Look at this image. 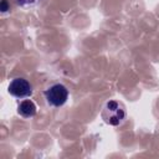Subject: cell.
Returning <instances> with one entry per match:
<instances>
[{
  "mask_svg": "<svg viewBox=\"0 0 159 159\" xmlns=\"http://www.w3.org/2000/svg\"><path fill=\"white\" fill-rule=\"evenodd\" d=\"M37 112L36 104L31 99H24L17 106V113L24 118H32Z\"/></svg>",
  "mask_w": 159,
  "mask_h": 159,
  "instance_id": "obj_4",
  "label": "cell"
},
{
  "mask_svg": "<svg viewBox=\"0 0 159 159\" xmlns=\"http://www.w3.org/2000/svg\"><path fill=\"white\" fill-rule=\"evenodd\" d=\"M7 10V5H6V0H2V6H1V11L5 12Z\"/></svg>",
  "mask_w": 159,
  "mask_h": 159,
  "instance_id": "obj_6",
  "label": "cell"
},
{
  "mask_svg": "<svg viewBox=\"0 0 159 159\" xmlns=\"http://www.w3.org/2000/svg\"><path fill=\"white\" fill-rule=\"evenodd\" d=\"M40 0H16V2L22 6V7H26V6H34L39 2Z\"/></svg>",
  "mask_w": 159,
  "mask_h": 159,
  "instance_id": "obj_5",
  "label": "cell"
},
{
  "mask_svg": "<svg viewBox=\"0 0 159 159\" xmlns=\"http://www.w3.org/2000/svg\"><path fill=\"white\" fill-rule=\"evenodd\" d=\"M101 117L109 125H119L125 119V109L118 101L109 99L104 103L101 111Z\"/></svg>",
  "mask_w": 159,
  "mask_h": 159,
  "instance_id": "obj_1",
  "label": "cell"
},
{
  "mask_svg": "<svg viewBox=\"0 0 159 159\" xmlns=\"http://www.w3.org/2000/svg\"><path fill=\"white\" fill-rule=\"evenodd\" d=\"M45 99L51 107H61L68 99V89L62 83H53L43 91Z\"/></svg>",
  "mask_w": 159,
  "mask_h": 159,
  "instance_id": "obj_2",
  "label": "cell"
},
{
  "mask_svg": "<svg viewBox=\"0 0 159 159\" xmlns=\"http://www.w3.org/2000/svg\"><path fill=\"white\" fill-rule=\"evenodd\" d=\"M9 93L19 99H25L32 94V86L31 83L22 77H15L10 81L7 86Z\"/></svg>",
  "mask_w": 159,
  "mask_h": 159,
  "instance_id": "obj_3",
  "label": "cell"
}]
</instances>
